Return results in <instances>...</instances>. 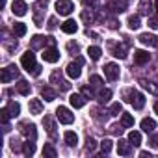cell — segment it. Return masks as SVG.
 Instances as JSON below:
<instances>
[{
    "instance_id": "cell-1",
    "label": "cell",
    "mask_w": 158,
    "mask_h": 158,
    "mask_svg": "<svg viewBox=\"0 0 158 158\" xmlns=\"http://www.w3.org/2000/svg\"><path fill=\"white\" fill-rule=\"evenodd\" d=\"M127 101L136 108V110H141L143 106H145V97L139 93V91H134V89H130V91H127Z\"/></svg>"
},
{
    "instance_id": "cell-2",
    "label": "cell",
    "mask_w": 158,
    "mask_h": 158,
    "mask_svg": "<svg viewBox=\"0 0 158 158\" xmlns=\"http://www.w3.org/2000/svg\"><path fill=\"white\" fill-rule=\"evenodd\" d=\"M56 117H58V121L63 123V125H71V123L74 121V114H71V110L65 108V106H58V110H56Z\"/></svg>"
},
{
    "instance_id": "cell-3",
    "label": "cell",
    "mask_w": 158,
    "mask_h": 158,
    "mask_svg": "<svg viewBox=\"0 0 158 158\" xmlns=\"http://www.w3.org/2000/svg\"><path fill=\"white\" fill-rule=\"evenodd\" d=\"M56 11H58V15L67 17V15H71L74 11V4L71 2V0H58L56 2Z\"/></svg>"
},
{
    "instance_id": "cell-4",
    "label": "cell",
    "mask_w": 158,
    "mask_h": 158,
    "mask_svg": "<svg viewBox=\"0 0 158 158\" xmlns=\"http://www.w3.org/2000/svg\"><path fill=\"white\" fill-rule=\"evenodd\" d=\"M21 65L30 73V71H34V67L37 65L35 63V54L32 52V50H28V52H24L23 54V58H21Z\"/></svg>"
},
{
    "instance_id": "cell-5",
    "label": "cell",
    "mask_w": 158,
    "mask_h": 158,
    "mask_svg": "<svg viewBox=\"0 0 158 158\" xmlns=\"http://www.w3.org/2000/svg\"><path fill=\"white\" fill-rule=\"evenodd\" d=\"M19 74V69L15 67V65H10V67H6V69H2V74H0V80H2L4 84H8V82H11L13 78Z\"/></svg>"
},
{
    "instance_id": "cell-6",
    "label": "cell",
    "mask_w": 158,
    "mask_h": 158,
    "mask_svg": "<svg viewBox=\"0 0 158 158\" xmlns=\"http://www.w3.org/2000/svg\"><path fill=\"white\" fill-rule=\"evenodd\" d=\"M11 11H13V15H17V17H24L26 11H28V6H26L24 0H15V2L11 4Z\"/></svg>"
},
{
    "instance_id": "cell-7",
    "label": "cell",
    "mask_w": 158,
    "mask_h": 158,
    "mask_svg": "<svg viewBox=\"0 0 158 158\" xmlns=\"http://www.w3.org/2000/svg\"><path fill=\"white\" fill-rule=\"evenodd\" d=\"M104 74L108 80H117L119 78V65L117 63H106L104 65Z\"/></svg>"
},
{
    "instance_id": "cell-8",
    "label": "cell",
    "mask_w": 158,
    "mask_h": 158,
    "mask_svg": "<svg viewBox=\"0 0 158 158\" xmlns=\"http://www.w3.org/2000/svg\"><path fill=\"white\" fill-rule=\"evenodd\" d=\"M21 132L28 138V139H35L37 138V130H35V125H32V123H21Z\"/></svg>"
},
{
    "instance_id": "cell-9",
    "label": "cell",
    "mask_w": 158,
    "mask_h": 158,
    "mask_svg": "<svg viewBox=\"0 0 158 158\" xmlns=\"http://www.w3.org/2000/svg\"><path fill=\"white\" fill-rule=\"evenodd\" d=\"M50 82L52 84H58L63 91H67V89H71V84L67 82V80H63V78H61V73H58V71H54L52 73V76H50Z\"/></svg>"
},
{
    "instance_id": "cell-10",
    "label": "cell",
    "mask_w": 158,
    "mask_h": 158,
    "mask_svg": "<svg viewBox=\"0 0 158 158\" xmlns=\"http://www.w3.org/2000/svg\"><path fill=\"white\" fill-rule=\"evenodd\" d=\"M43 60L48 61V63H56V61L60 60V52H58V48H56V47L45 48V52H43Z\"/></svg>"
},
{
    "instance_id": "cell-11",
    "label": "cell",
    "mask_w": 158,
    "mask_h": 158,
    "mask_svg": "<svg viewBox=\"0 0 158 158\" xmlns=\"http://www.w3.org/2000/svg\"><path fill=\"white\" fill-rule=\"evenodd\" d=\"M69 102L73 108H82L86 104V97H84V93H73L69 97Z\"/></svg>"
},
{
    "instance_id": "cell-12",
    "label": "cell",
    "mask_w": 158,
    "mask_h": 158,
    "mask_svg": "<svg viewBox=\"0 0 158 158\" xmlns=\"http://www.w3.org/2000/svg\"><path fill=\"white\" fill-rule=\"evenodd\" d=\"M80 63H78V61H71L69 65H67V69H65V73L69 74V78H78V76H80Z\"/></svg>"
},
{
    "instance_id": "cell-13",
    "label": "cell",
    "mask_w": 158,
    "mask_h": 158,
    "mask_svg": "<svg viewBox=\"0 0 158 158\" xmlns=\"http://www.w3.org/2000/svg\"><path fill=\"white\" fill-rule=\"evenodd\" d=\"M117 152H119L121 156H128V154L132 152V143H130V141H125V139H119V143H117Z\"/></svg>"
},
{
    "instance_id": "cell-14",
    "label": "cell",
    "mask_w": 158,
    "mask_h": 158,
    "mask_svg": "<svg viewBox=\"0 0 158 158\" xmlns=\"http://www.w3.org/2000/svg\"><path fill=\"white\" fill-rule=\"evenodd\" d=\"M127 47H128V43H125V45H112V54L115 58L125 60L127 58Z\"/></svg>"
},
{
    "instance_id": "cell-15",
    "label": "cell",
    "mask_w": 158,
    "mask_h": 158,
    "mask_svg": "<svg viewBox=\"0 0 158 158\" xmlns=\"http://www.w3.org/2000/svg\"><path fill=\"white\" fill-rule=\"evenodd\" d=\"M151 60V54L149 52H145V50H134V61L138 63V65H143V63H147Z\"/></svg>"
},
{
    "instance_id": "cell-16",
    "label": "cell",
    "mask_w": 158,
    "mask_h": 158,
    "mask_svg": "<svg viewBox=\"0 0 158 158\" xmlns=\"http://www.w3.org/2000/svg\"><path fill=\"white\" fill-rule=\"evenodd\" d=\"M139 41H141L143 45H147V47H156V45H158V37L152 35V34H141V35H139Z\"/></svg>"
},
{
    "instance_id": "cell-17",
    "label": "cell",
    "mask_w": 158,
    "mask_h": 158,
    "mask_svg": "<svg viewBox=\"0 0 158 158\" xmlns=\"http://www.w3.org/2000/svg\"><path fill=\"white\" fill-rule=\"evenodd\" d=\"M61 30H63L65 34H76V30H78V24H76L73 19H69V21H65V23L61 24Z\"/></svg>"
},
{
    "instance_id": "cell-18",
    "label": "cell",
    "mask_w": 158,
    "mask_h": 158,
    "mask_svg": "<svg viewBox=\"0 0 158 158\" xmlns=\"http://www.w3.org/2000/svg\"><path fill=\"white\" fill-rule=\"evenodd\" d=\"M41 112H43V102H41L39 99H32V101H30V114L39 115Z\"/></svg>"
},
{
    "instance_id": "cell-19",
    "label": "cell",
    "mask_w": 158,
    "mask_h": 158,
    "mask_svg": "<svg viewBox=\"0 0 158 158\" xmlns=\"http://www.w3.org/2000/svg\"><path fill=\"white\" fill-rule=\"evenodd\" d=\"M45 37L43 35H34L32 39H30V47H32V50H37V48H43V45H45Z\"/></svg>"
},
{
    "instance_id": "cell-20",
    "label": "cell",
    "mask_w": 158,
    "mask_h": 158,
    "mask_svg": "<svg viewBox=\"0 0 158 158\" xmlns=\"http://www.w3.org/2000/svg\"><path fill=\"white\" fill-rule=\"evenodd\" d=\"M141 128H143V132H154V128H156V121L151 119V117H145V119L141 121Z\"/></svg>"
},
{
    "instance_id": "cell-21",
    "label": "cell",
    "mask_w": 158,
    "mask_h": 158,
    "mask_svg": "<svg viewBox=\"0 0 158 158\" xmlns=\"http://www.w3.org/2000/svg\"><path fill=\"white\" fill-rule=\"evenodd\" d=\"M63 138H65V143H67L69 147H76V143H78V136H76L73 130H67V132L63 134Z\"/></svg>"
},
{
    "instance_id": "cell-22",
    "label": "cell",
    "mask_w": 158,
    "mask_h": 158,
    "mask_svg": "<svg viewBox=\"0 0 158 158\" xmlns=\"http://www.w3.org/2000/svg\"><path fill=\"white\" fill-rule=\"evenodd\" d=\"M23 152H24V156H34V152H35L34 139H28L26 143H23Z\"/></svg>"
},
{
    "instance_id": "cell-23",
    "label": "cell",
    "mask_w": 158,
    "mask_h": 158,
    "mask_svg": "<svg viewBox=\"0 0 158 158\" xmlns=\"http://www.w3.org/2000/svg\"><path fill=\"white\" fill-rule=\"evenodd\" d=\"M110 8H112L114 13H123L127 10V2H125V0H115V2L110 4Z\"/></svg>"
},
{
    "instance_id": "cell-24",
    "label": "cell",
    "mask_w": 158,
    "mask_h": 158,
    "mask_svg": "<svg viewBox=\"0 0 158 158\" xmlns=\"http://www.w3.org/2000/svg\"><path fill=\"white\" fill-rule=\"evenodd\" d=\"M17 91H19L21 95H30V84H28L26 80H19V84H17Z\"/></svg>"
},
{
    "instance_id": "cell-25",
    "label": "cell",
    "mask_w": 158,
    "mask_h": 158,
    "mask_svg": "<svg viewBox=\"0 0 158 158\" xmlns=\"http://www.w3.org/2000/svg\"><path fill=\"white\" fill-rule=\"evenodd\" d=\"M41 97H43L45 101H48V102H50V101H54V99H56V91H54V89H50V88H43V89H41Z\"/></svg>"
},
{
    "instance_id": "cell-26",
    "label": "cell",
    "mask_w": 158,
    "mask_h": 158,
    "mask_svg": "<svg viewBox=\"0 0 158 158\" xmlns=\"http://www.w3.org/2000/svg\"><path fill=\"white\" fill-rule=\"evenodd\" d=\"M139 26H141L139 17H138V15H130V17H128V28H130V30H138Z\"/></svg>"
},
{
    "instance_id": "cell-27",
    "label": "cell",
    "mask_w": 158,
    "mask_h": 158,
    "mask_svg": "<svg viewBox=\"0 0 158 158\" xmlns=\"http://www.w3.org/2000/svg\"><path fill=\"white\" fill-rule=\"evenodd\" d=\"M13 34L19 35V37H23V35L26 34V24H24V23H15V24H13Z\"/></svg>"
},
{
    "instance_id": "cell-28",
    "label": "cell",
    "mask_w": 158,
    "mask_h": 158,
    "mask_svg": "<svg viewBox=\"0 0 158 158\" xmlns=\"http://www.w3.org/2000/svg\"><path fill=\"white\" fill-rule=\"evenodd\" d=\"M8 110H10V115H11V117H17V115L21 114V104L11 101V102L8 104Z\"/></svg>"
},
{
    "instance_id": "cell-29",
    "label": "cell",
    "mask_w": 158,
    "mask_h": 158,
    "mask_svg": "<svg viewBox=\"0 0 158 158\" xmlns=\"http://www.w3.org/2000/svg\"><path fill=\"white\" fill-rule=\"evenodd\" d=\"M151 0H139V13L141 15H149V11H151Z\"/></svg>"
},
{
    "instance_id": "cell-30",
    "label": "cell",
    "mask_w": 158,
    "mask_h": 158,
    "mask_svg": "<svg viewBox=\"0 0 158 158\" xmlns=\"http://www.w3.org/2000/svg\"><path fill=\"white\" fill-rule=\"evenodd\" d=\"M110 99H112V91H110V89H102V91L99 93V102H101V104L110 102Z\"/></svg>"
},
{
    "instance_id": "cell-31",
    "label": "cell",
    "mask_w": 158,
    "mask_h": 158,
    "mask_svg": "<svg viewBox=\"0 0 158 158\" xmlns=\"http://www.w3.org/2000/svg\"><path fill=\"white\" fill-rule=\"evenodd\" d=\"M128 141H130L132 145H139V143H141V134H139L138 130H132V132L128 134Z\"/></svg>"
},
{
    "instance_id": "cell-32",
    "label": "cell",
    "mask_w": 158,
    "mask_h": 158,
    "mask_svg": "<svg viewBox=\"0 0 158 158\" xmlns=\"http://www.w3.org/2000/svg\"><path fill=\"white\" fill-rule=\"evenodd\" d=\"M43 156H47V158H56V149H54L50 143H45V147H43Z\"/></svg>"
},
{
    "instance_id": "cell-33",
    "label": "cell",
    "mask_w": 158,
    "mask_h": 158,
    "mask_svg": "<svg viewBox=\"0 0 158 158\" xmlns=\"http://www.w3.org/2000/svg\"><path fill=\"white\" fill-rule=\"evenodd\" d=\"M88 54H89V58H91V60H95V61H97V60L101 58L102 50H101L99 47H89V48H88Z\"/></svg>"
},
{
    "instance_id": "cell-34",
    "label": "cell",
    "mask_w": 158,
    "mask_h": 158,
    "mask_svg": "<svg viewBox=\"0 0 158 158\" xmlns=\"http://www.w3.org/2000/svg\"><path fill=\"white\" fill-rule=\"evenodd\" d=\"M121 123H123V127H134V117L130 114H123L121 115Z\"/></svg>"
},
{
    "instance_id": "cell-35",
    "label": "cell",
    "mask_w": 158,
    "mask_h": 158,
    "mask_svg": "<svg viewBox=\"0 0 158 158\" xmlns=\"http://www.w3.org/2000/svg\"><path fill=\"white\" fill-rule=\"evenodd\" d=\"M89 82H91V86L93 88H101L104 82H102V78L99 76V74H93V76H89Z\"/></svg>"
},
{
    "instance_id": "cell-36",
    "label": "cell",
    "mask_w": 158,
    "mask_h": 158,
    "mask_svg": "<svg viewBox=\"0 0 158 158\" xmlns=\"http://www.w3.org/2000/svg\"><path fill=\"white\" fill-rule=\"evenodd\" d=\"M119 114H123V106H121V102H114L110 108V115H119Z\"/></svg>"
},
{
    "instance_id": "cell-37",
    "label": "cell",
    "mask_w": 158,
    "mask_h": 158,
    "mask_svg": "<svg viewBox=\"0 0 158 158\" xmlns=\"http://www.w3.org/2000/svg\"><path fill=\"white\" fill-rule=\"evenodd\" d=\"M43 125H47L48 134H50V136H54V128H56V125L52 123V119H50V117H45V119H43Z\"/></svg>"
},
{
    "instance_id": "cell-38",
    "label": "cell",
    "mask_w": 158,
    "mask_h": 158,
    "mask_svg": "<svg viewBox=\"0 0 158 158\" xmlns=\"http://www.w3.org/2000/svg\"><path fill=\"white\" fill-rule=\"evenodd\" d=\"M101 151H102V154H108L112 151V141L110 139H102L101 141Z\"/></svg>"
},
{
    "instance_id": "cell-39",
    "label": "cell",
    "mask_w": 158,
    "mask_h": 158,
    "mask_svg": "<svg viewBox=\"0 0 158 158\" xmlns=\"http://www.w3.org/2000/svg\"><path fill=\"white\" fill-rule=\"evenodd\" d=\"M139 84H141V88H145V89H149L151 93H154V91H156V88H154V86H152V84H151L149 80H145V78H141V80H139Z\"/></svg>"
},
{
    "instance_id": "cell-40",
    "label": "cell",
    "mask_w": 158,
    "mask_h": 158,
    "mask_svg": "<svg viewBox=\"0 0 158 158\" xmlns=\"http://www.w3.org/2000/svg\"><path fill=\"white\" fill-rule=\"evenodd\" d=\"M95 147H97V141H95L93 138H88V139H86V151L93 152V151H95Z\"/></svg>"
},
{
    "instance_id": "cell-41",
    "label": "cell",
    "mask_w": 158,
    "mask_h": 158,
    "mask_svg": "<svg viewBox=\"0 0 158 158\" xmlns=\"http://www.w3.org/2000/svg\"><path fill=\"white\" fill-rule=\"evenodd\" d=\"M82 21H84V23H88V24H89V23H93V13H91V11H88V10H84V11H82Z\"/></svg>"
},
{
    "instance_id": "cell-42",
    "label": "cell",
    "mask_w": 158,
    "mask_h": 158,
    "mask_svg": "<svg viewBox=\"0 0 158 158\" xmlns=\"http://www.w3.org/2000/svg\"><path fill=\"white\" fill-rule=\"evenodd\" d=\"M11 115H10V110L8 108H4V110H0V119H2V123H8V119H10Z\"/></svg>"
},
{
    "instance_id": "cell-43",
    "label": "cell",
    "mask_w": 158,
    "mask_h": 158,
    "mask_svg": "<svg viewBox=\"0 0 158 158\" xmlns=\"http://www.w3.org/2000/svg\"><path fill=\"white\" fill-rule=\"evenodd\" d=\"M149 26H151L152 30H158V17H151V19H149Z\"/></svg>"
},
{
    "instance_id": "cell-44",
    "label": "cell",
    "mask_w": 158,
    "mask_h": 158,
    "mask_svg": "<svg viewBox=\"0 0 158 158\" xmlns=\"http://www.w3.org/2000/svg\"><path fill=\"white\" fill-rule=\"evenodd\" d=\"M82 93H84V97L93 99V89H91V88H82Z\"/></svg>"
},
{
    "instance_id": "cell-45",
    "label": "cell",
    "mask_w": 158,
    "mask_h": 158,
    "mask_svg": "<svg viewBox=\"0 0 158 158\" xmlns=\"http://www.w3.org/2000/svg\"><path fill=\"white\" fill-rule=\"evenodd\" d=\"M149 143H151V145H152L154 149H158V134H152V136H151V141H149Z\"/></svg>"
},
{
    "instance_id": "cell-46",
    "label": "cell",
    "mask_w": 158,
    "mask_h": 158,
    "mask_svg": "<svg viewBox=\"0 0 158 158\" xmlns=\"http://www.w3.org/2000/svg\"><path fill=\"white\" fill-rule=\"evenodd\" d=\"M67 48H69L71 52H78V45H76V43H69V45H67Z\"/></svg>"
},
{
    "instance_id": "cell-47",
    "label": "cell",
    "mask_w": 158,
    "mask_h": 158,
    "mask_svg": "<svg viewBox=\"0 0 158 158\" xmlns=\"http://www.w3.org/2000/svg\"><path fill=\"white\" fill-rule=\"evenodd\" d=\"M110 130H112V132H114V134H121V132H123V128H121V127H119V125H114V127H112V128H110Z\"/></svg>"
},
{
    "instance_id": "cell-48",
    "label": "cell",
    "mask_w": 158,
    "mask_h": 158,
    "mask_svg": "<svg viewBox=\"0 0 158 158\" xmlns=\"http://www.w3.org/2000/svg\"><path fill=\"white\" fill-rule=\"evenodd\" d=\"M32 74H34V76H39V74H41V65H35L34 71H32Z\"/></svg>"
},
{
    "instance_id": "cell-49",
    "label": "cell",
    "mask_w": 158,
    "mask_h": 158,
    "mask_svg": "<svg viewBox=\"0 0 158 158\" xmlns=\"http://www.w3.org/2000/svg\"><path fill=\"white\" fill-rule=\"evenodd\" d=\"M48 28H50V30H54V28H56V19H54V17H52V19H48Z\"/></svg>"
},
{
    "instance_id": "cell-50",
    "label": "cell",
    "mask_w": 158,
    "mask_h": 158,
    "mask_svg": "<svg viewBox=\"0 0 158 158\" xmlns=\"http://www.w3.org/2000/svg\"><path fill=\"white\" fill-rule=\"evenodd\" d=\"M84 4H86V6H95L97 0H84Z\"/></svg>"
},
{
    "instance_id": "cell-51",
    "label": "cell",
    "mask_w": 158,
    "mask_h": 158,
    "mask_svg": "<svg viewBox=\"0 0 158 158\" xmlns=\"http://www.w3.org/2000/svg\"><path fill=\"white\" fill-rule=\"evenodd\" d=\"M108 26H110V28H112V30H115V28H117V23H115V21H114V19H112V21H110V23H108Z\"/></svg>"
},
{
    "instance_id": "cell-52",
    "label": "cell",
    "mask_w": 158,
    "mask_h": 158,
    "mask_svg": "<svg viewBox=\"0 0 158 158\" xmlns=\"http://www.w3.org/2000/svg\"><path fill=\"white\" fill-rule=\"evenodd\" d=\"M139 154H141V156H143V158H147V156H149V158H151V152H147V151H141V152H139Z\"/></svg>"
},
{
    "instance_id": "cell-53",
    "label": "cell",
    "mask_w": 158,
    "mask_h": 158,
    "mask_svg": "<svg viewBox=\"0 0 158 158\" xmlns=\"http://www.w3.org/2000/svg\"><path fill=\"white\" fill-rule=\"evenodd\" d=\"M76 61L80 63V65H84V58H82V56H78V58H76Z\"/></svg>"
},
{
    "instance_id": "cell-54",
    "label": "cell",
    "mask_w": 158,
    "mask_h": 158,
    "mask_svg": "<svg viewBox=\"0 0 158 158\" xmlns=\"http://www.w3.org/2000/svg\"><path fill=\"white\" fill-rule=\"evenodd\" d=\"M154 114H156V115H158V101H156V102H154Z\"/></svg>"
},
{
    "instance_id": "cell-55",
    "label": "cell",
    "mask_w": 158,
    "mask_h": 158,
    "mask_svg": "<svg viewBox=\"0 0 158 158\" xmlns=\"http://www.w3.org/2000/svg\"><path fill=\"white\" fill-rule=\"evenodd\" d=\"M154 10H156V13H158V0L154 2Z\"/></svg>"
}]
</instances>
